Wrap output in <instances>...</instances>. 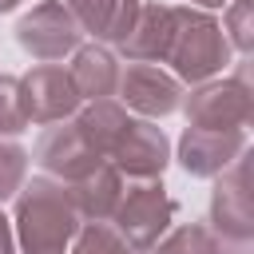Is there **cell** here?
Segmentation results:
<instances>
[{
    "label": "cell",
    "instance_id": "obj_1",
    "mask_svg": "<svg viewBox=\"0 0 254 254\" xmlns=\"http://www.w3.org/2000/svg\"><path fill=\"white\" fill-rule=\"evenodd\" d=\"M83 218L60 179L36 175L16 194V238L24 254H67Z\"/></svg>",
    "mask_w": 254,
    "mask_h": 254
},
{
    "label": "cell",
    "instance_id": "obj_2",
    "mask_svg": "<svg viewBox=\"0 0 254 254\" xmlns=\"http://www.w3.org/2000/svg\"><path fill=\"white\" fill-rule=\"evenodd\" d=\"M230 48L222 36V24L198 8H175L171 20V40L163 52V64H171L175 79H190V83H206L214 71H222Z\"/></svg>",
    "mask_w": 254,
    "mask_h": 254
},
{
    "label": "cell",
    "instance_id": "obj_3",
    "mask_svg": "<svg viewBox=\"0 0 254 254\" xmlns=\"http://www.w3.org/2000/svg\"><path fill=\"white\" fill-rule=\"evenodd\" d=\"M16 44L36 64H60L83 44V28L64 0H40L16 24Z\"/></svg>",
    "mask_w": 254,
    "mask_h": 254
},
{
    "label": "cell",
    "instance_id": "obj_4",
    "mask_svg": "<svg viewBox=\"0 0 254 254\" xmlns=\"http://www.w3.org/2000/svg\"><path fill=\"white\" fill-rule=\"evenodd\" d=\"M111 218H115L111 226L127 238V246L147 254L167 234V226L175 222V198L167 194V187L159 179H147V183H135V187L123 190Z\"/></svg>",
    "mask_w": 254,
    "mask_h": 254
},
{
    "label": "cell",
    "instance_id": "obj_5",
    "mask_svg": "<svg viewBox=\"0 0 254 254\" xmlns=\"http://www.w3.org/2000/svg\"><path fill=\"white\" fill-rule=\"evenodd\" d=\"M183 111H187L190 127H202V131H246V123H250L246 71H238L230 79H206V83H198L183 99Z\"/></svg>",
    "mask_w": 254,
    "mask_h": 254
},
{
    "label": "cell",
    "instance_id": "obj_6",
    "mask_svg": "<svg viewBox=\"0 0 254 254\" xmlns=\"http://www.w3.org/2000/svg\"><path fill=\"white\" fill-rule=\"evenodd\" d=\"M32 159L44 167L48 179H60V183H75V179H83L87 171H95L99 163H107V159H99V151L87 143V135H83V127L75 123V115L64 119V123H48V127L40 131V139H36V155H32Z\"/></svg>",
    "mask_w": 254,
    "mask_h": 254
},
{
    "label": "cell",
    "instance_id": "obj_7",
    "mask_svg": "<svg viewBox=\"0 0 254 254\" xmlns=\"http://www.w3.org/2000/svg\"><path fill=\"white\" fill-rule=\"evenodd\" d=\"M20 95H24L28 123H40V127L71 119L83 103L64 64H36L28 75H20Z\"/></svg>",
    "mask_w": 254,
    "mask_h": 254
},
{
    "label": "cell",
    "instance_id": "obj_8",
    "mask_svg": "<svg viewBox=\"0 0 254 254\" xmlns=\"http://www.w3.org/2000/svg\"><path fill=\"white\" fill-rule=\"evenodd\" d=\"M119 95L127 111H139L151 123L183 107V83L159 64H127L119 71Z\"/></svg>",
    "mask_w": 254,
    "mask_h": 254
},
{
    "label": "cell",
    "instance_id": "obj_9",
    "mask_svg": "<svg viewBox=\"0 0 254 254\" xmlns=\"http://www.w3.org/2000/svg\"><path fill=\"white\" fill-rule=\"evenodd\" d=\"M119 175L135 179V183H147V179H159L163 167L171 163V143L163 135V127H155L151 119H135L127 123V131L119 135L111 159H107Z\"/></svg>",
    "mask_w": 254,
    "mask_h": 254
},
{
    "label": "cell",
    "instance_id": "obj_10",
    "mask_svg": "<svg viewBox=\"0 0 254 254\" xmlns=\"http://www.w3.org/2000/svg\"><path fill=\"white\" fill-rule=\"evenodd\" d=\"M250 179H246V155H238L214 183V198H210V230L218 238H230V242H246L250 238V222H254V210H250Z\"/></svg>",
    "mask_w": 254,
    "mask_h": 254
},
{
    "label": "cell",
    "instance_id": "obj_11",
    "mask_svg": "<svg viewBox=\"0 0 254 254\" xmlns=\"http://www.w3.org/2000/svg\"><path fill=\"white\" fill-rule=\"evenodd\" d=\"M238 155H246V131H202L187 127L179 139V163L194 179H218Z\"/></svg>",
    "mask_w": 254,
    "mask_h": 254
},
{
    "label": "cell",
    "instance_id": "obj_12",
    "mask_svg": "<svg viewBox=\"0 0 254 254\" xmlns=\"http://www.w3.org/2000/svg\"><path fill=\"white\" fill-rule=\"evenodd\" d=\"M119 60L107 44H79L71 52V64H67V75L79 91V99L95 103V99H111L119 91Z\"/></svg>",
    "mask_w": 254,
    "mask_h": 254
},
{
    "label": "cell",
    "instance_id": "obj_13",
    "mask_svg": "<svg viewBox=\"0 0 254 254\" xmlns=\"http://www.w3.org/2000/svg\"><path fill=\"white\" fill-rule=\"evenodd\" d=\"M67 8L79 20L83 36H95V44H123L139 20L143 0H71Z\"/></svg>",
    "mask_w": 254,
    "mask_h": 254
},
{
    "label": "cell",
    "instance_id": "obj_14",
    "mask_svg": "<svg viewBox=\"0 0 254 254\" xmlns=\"http://www.w3.org/2000/svg\"><path fill=\"white\" fill-rule=\"evenodd\" d=\"M64 187H67V194H71V202H75L83 222H111V214H115V206H119V198L127 190L123 175L111 163H99L95 171H87L83 179L64 183Z\"/></svg>",
    "mask_w": 254,
    "mask_h": 254
},
{
    "label": "cell",
    "instance_id": "obj_15",
    "mask_svg": "<svg viewBox=\"0 0 254 254\" xmlns=\"http://www.w3.org/2000/svg\"><path fill=\"white\" fill-rule=\"evenodd\" d=\"M171 20H175L171 4H147L143 0L135 28L119 44L127 64H163V52H167V40H171Z\"/></svg>",
    "mask_w": 254,
    "mask_h": 254
},
{
    "label": "cell",
    "instance_id": "obj_16",
    "mask_svg": "<svg viewBox=\"0 0 254 254\" xmlns=\"http://www.w3.org/2000/svg\"><path fill=\"white\" fill-rule=\"evenodd\" d=\"M75 123L83 127V135H87V143L99 151V159H111L119 135H123L127 123H131V111H127L123 103H115V99H95V103H87L83 111H75Z\"/></svg>",
    "mask_w": 254,
    "mask_h": 254
},
{
    "label": "cell",
    "instance_id": "obj_17",
    "mask_svg": "<svg viewBox=\"0 0 254 254\" xmlns=\"http://www.w3.org/2000/svg\"><path fill=\"white\" fill-rule=\"evenodd\" d=\"M230 238H218L210 226L202 222H187V226H175L167 238H159L147 254H222Z\"/></svg>",
    "mask_w": 254,
    "mask_h": 254
},
{
    "label": "cell",
    "instance_id": "obj_18",
    "mask_svg": "<svg viewBox=\"0 0 254 254\" xmlns=\"http://www.w3.org/2000/svg\"><path fill=\"white\" fill-rule=\"evenodd\" d=\"M67 254H139V250L127 246V238L111 222H83L79 234L71 238Z\"/></svg>",
    "mask_w": 254,
    "mask_h": 254
},
{
    "label": "cell",
    "instance_id": "obj_19",
    "mask_svg": "<svg viewBox=\"0 0 254 254\" xmlns=\"http://www.w3.org/2000/svg\"><path fill=\"white\" fill-rule=\"evenodd\" d=\"M28 163H32V155L20 143L0 139V202L20 194V187L28 183Z\"/></svg>",
    "mask_w": 254,
    "mask_h": 254
},
{
    "label": "cell",
    "instance_id": "obj_20",
    "mask_svg": "<svg viewBox=\"0 0 254 254\" xmlns=\"http://www.w3.org/2000/svg\"><path fill=\"white\" fill-rule=\"evenodd\" d=\"M28 115H24V95H20V75H0V139H12L20 131H28Z\"/></svg>",
    "mask_w": 254,
    "mask_h": 254
},
{
    "label": "cell",
    "instance_id": "obj_21",
    "mask_svg": "<svg viewBox=\"0 0 254 254\" xmlns=\"http://www.w3.org/2000/svg\"><path fill=\"white\" fill-rule=\"evenodd\" d=\"M230 24H234V44L246 52V48H250V32H246V0H234V8H230Z\"/></svg>",
    "mask_w": 254,
    "mask_h": 254
},
{
    "label": "cell",
    "instance_id": "obj_22",
    "mask_svg": "<svg viewBox=\"0 0 254 254\" xmlns=\"http://www.w3.org/2000/svg\"><path fill=\"white\" fill-rule=\"evenodd\" d=\"M12 246H16V234H12V222L0 214V254H12Z\"/></svg>",
    "mask_w": 254,
    "mask_h": 254
},
{
    "label": "cell",
    "instance_id": "obj_23",
    "mask_svg": "<svg viewBox=\"0 0 254 254\" xmlns=\"http://www.w3.org/2000/svg\"><path fill=\"white\" fill-rule=\"evenodd\" d=\"M190 4H198V8H222L226 0H190Z\"/></svg>",
    "mask_w": 254,
    "mask_h": 254
},
{
    "label": "cell",
    "instance_id": "obj_24",
    "mask_svg": "<svg viewBox=\"0 0 254 254\" xmlns=\"http://www.w3.org/2000/svg\"><path fill=\"white\" fill-rule=\"evenodd\" d=\"M64 4H71V0H64Z\"/></svg>",
    "mask_w": 254,
    "mask_h": 254
}]
</instances>
